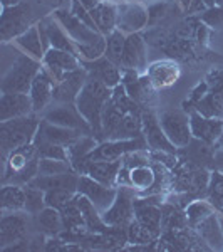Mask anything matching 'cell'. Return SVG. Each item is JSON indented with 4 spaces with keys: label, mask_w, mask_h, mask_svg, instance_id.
Segmentation results:
<instances>
[{
    "label": "cell",
    "mask_w": 223,
    "mask_h": 252,
    "mask_svg": "<svg viewBox=\"0 0 223 252\" xmlns=\"http://www.w3.org/2000/svg\"><path fill=\"white\" fill-rule=\"evenodd\" d=\"M112 96V89L97 79L89 78L76 99V108L92 129V136H103V111Z\"/></svg>",
    "instance_id": "cell-1"
},
{
    "label": "cell",
    "mask_w": 223,
    "mask_h": 252,
    "mask_svg": "<svg viewBox=\"0 0 223 252\" xmlns=\"http://www.w3.org/2000/svg\"><path fill=\"white\" fill-rule=\"evenodd\" d=\"M39 118L32 115L14 118L9 121H0V148L2 155H9L10 152L24 145L34 143L39 131Z\"/></svg>",
    "instance_id": "cell-2"
},
{
    "label": "cell",
    "mask_w": 223,
    "mask_h": 252,
    "mask_svg": "<svg viewBox=\"0 0 223 252\" xmlns=\"http://www.w3.org/2000/svg\"><path fill=\"white\" fill-rule=\"evenodd\" d=\"M42 69V61L34 59L29 54H20L0 83L2 93H27L29 94L34 79Z\"/></svg>",
    "instance_id": "cell-3"
},
{
    "label": "cell",
    "mask_w": 223,
    "mask_h": 252,
    "mask_svg": "<svg viewBox=\"0 0 223 252\" xmlns=\"http://www.w3.org/2000/svg\"><path fill=\"white\" fill-rule=\"evenodd\" d=\"M148 148L144 136L141 138H129V140H106L103 143H99L92 150L89 155L84 158L81 163L78 173L86 172V165L89 161H111V160H119L128 153L133 152H143Z\"/></svg>",
    "instance_id": "cell-4"
},
{
    "label": "cell",
    "mask_w": 223,
    "mask_h": 252,
    "mask_svg": "<svg viewBox=\"0 0 223 252\" xmlns=\"http://www.w3.org/2000/svg\"><path fill=\"white\" fill-rule=\"evenodd\" d=\"M34 26V12L30 5L20 2L14 7H3L0 15V39L3 44L15 40Z\"/></svg>",
    "instance_id": "cell-5"
},
{
    "label": "cell",
    "mask_w": 223,
    "mask_h": 252,
    "mask_svg": "<svg viewBox=\"0 0 223 252\" xmlns=\"http://www.w3.org/2000/svg\"><path fill=\"white\" fill-rule=\"evenodd\" d=\"M160 118L161 128L165 135L176 148H186L193 140L192 125H190V115L183 109H165Z\"/></svg>",
    "instance_id": "cell-6"
},
{
    "label": "cell",
    "mask_w": 223,
    "mask_h": 252,
    "mask_svg": "<svg viewBox=\"0 0 223 252\" xmlns=\"http://www.w3.org/2000/svg\"><path fill=\"white\" fill-rule=\"evenodd\" d=\"M135 189L121 187L117 189L116 200L103 214V220L109 227H128L135 220Z\"/></svg>",
    "instance_id": "cell-7"
},
{
    "label": "cell",
    "mask_w": 223,
    "mask_h": 252,
    "mask_svg": "<svg viewBox=\"0 0 223 252\" xmlns=\"http://www.w3.org/2000/svg\"><path fill=\"white\" fill-rule=\"evenodd\" d=\"M148 7L138 0H126L117 3V26L123 34H136L148 27Z\"/></svg>",
    "instance_id": "cell-8"
},
{
    "label": "cell",
    "mask_w": 223,
    "mask_h": 252,
    "mask_svg": "<svg viewBox=\"0 0 223 252\" xmlns=\"http://www.w3.org/2000/svg\"><path fill=\"white\" fill-rule=\"evenodd\" d=\"M56 17V20L62 26V29L67 32L69 37L76 42V46H83V44H92L96 40L103 39L104 35L99 34L97 31L91 29L89 26H86L84 22L76 17L71 10H66V9H57L54 10L52 14Z\"/></svg>",
    "instance_id": "cell-9"
},
{
    "label": "cell",
    "mask_w": 223,
    "mask_h": 252,
    "mask_svg": "<svg viewBox=\"0 0 223 252\" xmlns=\"http://www.w3.org/2000/svg\"><path fill=\"white\" fill-rule=\"evenodd\" d=\"M29 229V219L22 210L19 212H3L0 220V251L22 242Z\"/></svg>",
    "instance_id": "cell-10"
},
{
    "label": "cell",
    "mask_w": 223,
    "mask_h": 252,
    "mask_svg": "<svg viewBox=\"0 0 223 252\" xmlns=\"http://www.w3.org/2000/svg\"><path fill=\"white\" fill-rule=\"evenodd\" d=\"M78 192L86 195L89 200L97 207V210L101 214H104L112 205V202L116 200V195H117V190L114 187H108L101 184V182L94 180L92 177H89L87 173L79 175Z\"/></svg>",
    "instance_id": "cell-11"
},
{
    "label": "cell",
    "mask_w": 223,
    "mask_h": 252,
    "mask_svg": "<svg viewBox=\"0 0 223 252\" xmlns=\"http://www.w3.org/2000/svg\"><path fill=\"white\" fill-rule=\"evenodd\" d=\"M89 79L86 69L81 66L76 71H69L62 76L59 83L54 86V101L60 104H76L79 93L83 91L84 84Z\"/></svg>",
    "instance_id": "cell-12"
},
{
    "label": "cell",
    "mask_w": 223,
    "mask_h": 252,
    "mask_svg": "<svg viewBox=\"0 0 223 252\" xmlns=\"http://www.w3.org/2000/svg\"><path fill=\"white\" fill-rule=\"evenodd\" d=\"M141 120H143V136L146 143L151 150H158V152H166V153H175L176 146L168 140V136L165 135L163 128H161L160 118H158L151 109H144L141 113Z\"/></svg>",
    "instance_id": "cell-13"
},
{
    "label": "cell",
    "mask_w": 223,
    "mask_h": 252,
    "mask_svg": "<svg viewBox=\"0 0 223 252\" xmlns=\"http://www.w3.org/2000/svg\"><path fill=\"white\" fill-rule=\"evenodd\" d=\"M42 66L51 74L54 83H59L66 72L76 71V69L81 67V59L76 54H71L67 51L51 47L46 51V56L42 59Z\"/></svg>",
    "instance_id": "cell-14"
},
{
    "label": "cell",
    "mask_w": 223,
    "mask_h": 252,
    "mask_svg": "<svg viewBox=\"0 0 223 252\" xmlns=\"http://www.w3.org/2000/svg\"><path fill=\"white\" fill-rule=\"evenodd\" d=\"M148 42L139 32L126 35V47H124L121 69H131L139 74L148 69Z\"/></svg>",
    "instance_id": "cell-15"
},
{
    "label": "cell",
    "mask_w": 223,
    "mask_h": 252,
    "mask_svg": "<svg viewBox=\"0 0 223 252\" xmlns=\"http://www.w3.org/2000/svg\"><path fill=\"white\" fill-rule=\"evenodd\" d=\"M44 120L52 125L64 126V128L78 129L83 135H92L91 126L78 111L76 104H60L57 108H52L51 111H47L44 115Z\"/></svg>",
    "instance_id": "cell-16"
},
{
    "label": "cell",
    "mask_w": 223,
    "mask_h": 252,
    "mask_svg": "<svg viewBox=\"0 0 223 252\" xmlns=\"http://www.w3.org/2000/svg\"><path fill=\"white\" fill-rule=\"evenodd\" d=\"M193 138L203 141L205 145H213L223 136V118H208L193 109L190 113Z\"/></svg>",
    "instance_id": "cell-17"
},
{
    "label": "cell",
    "mask_w": 223,
    "mask_h": 252,
    "mask_svg": "<svg viewBox=\"0 0 223 252\" xmlns=\"http://www.w3.org/2000/svg\"><path fill=\"white\" fill-rule=\"evenodd\" d=\"M81 66L86 69L89 78L101 81L111 89L119 86L121 81H123V69L116 66L114 63H111L106 56L96 61H81Z\"/></svg>",
    "instance_id": "cell-18"
},
{
    "label": "cell",
    "mask_w": 223,
    "mask_h": 252,
    "mask_svg": "<svg viewBox=\"0 0 223 252\" xmlns=\"http://www.w3.org/2000/svg\"><path fill=\"white\" fill-rule=\"evenodd\" d=\"M34 113L32 99L27 93H2L0 96V121L27 116Z\"/></svg>",
    "instance_id": "cell-19"
},
{
    "label": "cell",
    "mask_w": 223,
    "mask_h": 252,
    "mask_svg": "<svg viewBox=\"0 0 223 252\" xmlns=\"http://www.w3.org/2000/svg\"><path fill=\"white\" fill-rule=\"evenodd\" d=\"M54 79L51 78V74L44 69H40V72L37 74V78L34 79L29 91V96L32 99V106H34V113L44 111L49 103L54 99Z\"/></svg>",
    "instance_id": "cell-20"
},
{
    "label": "cell",
    "mask_w": 223,
    "mask_h": 252,
    "mask_svg": "<svg viewBox=\"0 0 223 252\" xmlns=\"http://www.w3.org/2000/svg\"><path fill=\"white\" fill-rule=\"evenodd\" d=\"M146 74H148L155 89H165L173 86L180 79V67L173 59L158 61V63H153L151 66H148Z\"/></svg>",
    "instance_id": "cell-21"
},
{
    "label": "cell",
    "mask_w": 223,
    "mask_h": 252,
    "mask_svg": "<svg viewBox=\"0 0 223 252\" xmlns=\"http://www.w3.org/2000/svg\"><path fill=\"white\" fill-rule=\"evenodd\" d=\"M135 219L155 237L160 235L161 227H163V210L160 205L151 204L149 200L135 198Z\"/></svg>",
    "instance_id": "cell-22"
},
{
    "label": "cell",
    "mask_w": 223,
    "mask_h": 252,
    "mask_svg": "<svg viewBox=\"0 0 223 252\" xmlns=\"http://www.w3.org/2000/svg\"><path fill=\"white\" fill-rule=\"evenodd\" d=\"M78 184H79V173L76 172H67V173H59V175H37L34 180H30L29 187H35L44 192L49 190H72L78 192Z\"/></svg>",
    "instance_id": "cell-23"
},
{
    "label": "cell",
    "mask_w": 223,
    "mask_h": 252,
    "mask_svg": "<svg viewBox=\"0 0 223 252\" xmlns=\"http://www.w3.org/2000/svg\"><path fill=\"white\" fill-rule=\"evenodd\" d=\"M81 135H83V133L78 131V129L64 128V126L52 125L46 120H40L39 131H37L35 140L47 141V143H54V145L69 146L71 143H74Z\"/></svg>",
    "instance_id": "cell-24"
},
{
    "label": "cell",
    "mask_w": 223,
    "mask_h": 252,
    "mask_svg": "<svg viewBox=\"0 0 223 252\" xmlns=\"http://www.w3.org/2000/svg\"><path fill=\"white\" fill-rule=\"evenodd\" d=\"M40 24H42L44 31H46L49 46L54 47V49H60V51H67V52L76 54L79 58V52H78V46H76V42L69 37V34L62 29V26H60L57 20H56L54 15L40 20Z\"/></svg>",
    "instance_id": "cell-25"
},
{
    "label": "cell",
    "mask_w": 223,
    "mask_h": 252,
    "mask_svg": "<svg viewBox=\"0 0 223 252\" xmlns=\"http://www.w3.org/2000/svg\"><path fill=\"white\" fill-rule=\"evenodd\" d=\"M91 17L96 24V29L104 37L116 31L117 26V3L97 2L91 10Z\"/></svg>",
    "instance_id": "cell-26"
},
{
    "label": "cell",
    "mask_w": 223,
    "mask_h": 252,
    "mask_svg": "<svg viewBox=\"0 0 223 252\" xmlns=\"http://www.w3.org/2000/svg\"><path fill=\"white\" fill-rule=\"evenodd\" d=\"M74 200L79 207L81 214H83L87 230H91V232H94V234H108L109 232V229H108L109 225L103 220V214L97 210V207L89 200L86 195L78 192L74 197Z\"/></svg>",
    "instance_id": "cell-27"
},
{
    "label": "cell",
    "mask_w": 223,
    "mask_h": 252,
    "mask_svg": "<svg viewBox=\"0 0 223 252\" xmlns=\"http://www.w3.org/2000/svg\"><path fill=\"white\" fill-rule=\"evenodd\" d=\"M119 170H121V158L111 161H89L84 173H87L89 177H92L94 180L101 182V184L108 187H116Z\"/></svg>",
    "instance_id": "cell-28"
},
{
    "label": "cell",
    "mask_w": 223,
    "mask_h": 252,
    "mask_svg": "<svg viewBox=\"0 0 223 252\" xmlns=\"http://www.w3.org/2000/svg\"><path fill=\"white\" fill-rule=\"evenodd\" d=\"M14 44L17 46L19 51H22L24 54H29L34 59L42 61L44 56H46V47L42 44V37H40V31L39 26L34 24L27 32H24L22 35H19L17 39L14 40Z\"/></svg>",
    "instance_id": "cell-29"
},
{
    "label": "cell",
    "mask_w": 223,
    "mask_h": 252,
    "mask_svg": "<svg viewBox=\"0 0 223 252\" xmlns=\"http://www.w3.org/2000/svg\"><path fill=\"white\" fill-rule=\"evenodd\" d=\"M0 207L2 212L26 210V189L17 184L3 185L0 190Z\"/></svg>",
    "instance_id": "cell-30"
},
{
    "label": "cell",
    "mask_w": 223,
    "mask_h": 252,
    "mask_svg": "<svg viewBox=\"0 0 223 252\" xmlns=\"http://www.w3.org/2000/svg\"><path fill=\"white\" fill-rule=\"evenodd\" d=\"M196 230L200 234V237L208 244L210 249H223V230H222V223L218 222V219L215 215H208L205 220H201L196 225Z\"/></svg>",
    "instance_id": "cell-31"
},
{
    "label": "cell",
    "mask_w": 223,
    "mask_h": 252,
    "mask_svg": "<svg viewBox=\"0 0 223 252\" xmlns=\"http://www.w3.org/2000/svg\"><path fill=\"white\" fill-rule=\"evenodd\" d=\"M37 227L51 237L60 235L64 230V220L60 210L54 209V207H44L37 214Z\"/></svg>",
    "instance_id": "cell-32"
},
{
    "label": "cell",
    "mask_w": 223,
    "mask_h": 252,
    "mask_svg": "<svg viewBox=\"0 0 223 252\" xmlns=\"http://www.w3.org/2000/svg\"><path fill=\"white\" fill-rule=\"evenodd\" d=\"M124 166V165H123ZM129 170V187L136 190V192H149V189H153L156 184V172L148 166L146 163L136 165Z\"/></svg>",
    "instance_id": "cell-33"
},
{
    "label": "cell",
    "mask_w": 223,
    "mask_h": 252,
    "mask_svg": "<svg viewBox=\"0 0 223 252\" xmlns=\"http://www.w3.org/2000/svg\"><path fill=\"white\" fill-rule=\"evenodd\" d=\"M96 146H97V140L91 135H81L74 143H71L67 146L69 158H71V163L74 166L76 172L79 170V166L83 163L84 158H86Z\"/></svg>",
    "instance_id": "cell-34"
},
{
    "label": "cell",
    "mask_w": 223,
    "mask_h": 252,
    "mask_svg": "<svg viewBox=\"0 0 223 252\" xmlns=\"http://www.w3.org/2000/svg\"><path fill=\"white\" fill-rule=\"evenodd\" d=\"M124 47H126V34H123L119 29L112 31L111 34L106 35V58L114 63L116 66L121 67L124 56Z\"/></svg>",
    "instance_id": "cell-35"
},
{
    "label": "cell",
    "mask_w": 223,
    "mask_h": 252,
    "mask_svg": "<svg viewBox=\"0 0 223 252\" xmlns=\"http://www.w3.org/2000/svg\"><path fill=\"white\" fill-rule=\"evenodd\" d=\"M165 52L168 54L169 59L173 61H188L195 58V46L193 40L190 39H181V37H173L169 42V46L165 49Z\"/></svg>",
    "instance_id": "cell-36"
},
{
    "label": "cell",
    "mask_w": 223,
    "mask_h": 252,
    "mask_svg": "<svg viewBox=\"0 0 223 252\" xmlns=\"http://www.w3.org/2000/svg\"><path fill=\"white\" fill-rule=\"evenodd\" d=\"M175 5H178L176 2L175 3H168V2L151 3V5L148 7V15H149L148 27H160L165 20H168L173 15Z\"/></svg>",
    "instance_id": "cell-37"
},
{
    "label": "cell",
    "mask_w": 223,
    "mask_h": 252,
    "mask_svg": "<svg viewBox=\"0 0 223 252\" xmlns=\"http://www.w3.org/2000/svg\"><path fill=\"white\" fill-rule=\"evenodd\" d=\"M74 172L71 161L56 160V158H39V175H59Z\"/></svg>",
    "instance_id": "cell-38"
},
{
    "label": "cell",
    "mask_w": 223,
    "mask_h": 252,
    "mask_svg": "<svg viewBox=\"0 0 223 252\" xmlns=\"http://www.w3.org/2000/svg\"><path fill=\"white\" fill-rule=\"evenodd\" d=\"M46 205V192L35 187L26 185V212L37 215Z\"/></svg>",
    "instance_id": "cell-39"
},
{
    "label": "cell",
    "mask_w": 223,
    "mask_h": 252,
    "mask_svg": "<svg viewBox=\"0 0 223 252\" xmlns=\"http://www.w3.org/2000/svg\"><path fill=\"white\" fill-rule=\"evenodd\" d=\"M78 52L81 61H96L99 58H104V54H106V37L96 40L92 44L78 46Z\"/></svg>",
    "instance_id": "cell-40"
},
{
    "label": "cell",
    "mask_w": 223,
    "mask_h": 252,
    "mask_svg": "<svg viewBox=\"0 0 223 252\" xmlns=\"http://www.w3.org/2000/svg\"><path fill=\"white\" fill-rule=\"evenodd\" d=\"M213 214V207L206 202H193V204L188 205L186 209V219H188V223L193 227H196L201 220H205L208 215Z\"/></svg>",
    "instance_id": "cell-41"
},
{
    "label": "cell",
    "mask_w": 223,
    "mask_h": 252,
    "mask_svg": "<svg viewBox=\"0 0 223 252\" xmlns=\"http://www.w3.org/2000/svg\"><path fill=\"white\" fill-rule=\"evenodd\" d=\"M76 193L72 190H49L46 192V205L47 207H54V209L60 210L62 207H66L67 204H71L74 200Z\"/></svg>",
    "instance_id": "cell-42"
},
{
    "label": "cell",
    "mask_w": 223,
    "mask_h": 252,
    "mask_svg": "<svg viewBox=\"0 0 223 252\" xmlns=\"http://www.w3.org/2000/svg\"><path fill=\"white\" fill-rule=\"evenodd\" d=\"M126 229H128V241L133 244H149L155 239V235L149 232L144 225H141L136 219L129 223Z\"/></svg>",
    "instance_id": "cell-43"
},
{
    "label": "cell",
    "mask_w": 223,
    "mask_h": 252,
    "mask_svg": "<svg viewBox=\"0 0 223 252\" xmlns=\"http://www.w3.org/2000/svg\"><path fill=\"white\" fill-rule=\"evenodd\" d=\"M186 223H188V219L186 215L180 214L176 209H169L163 212V227L166 230H180L185 229Z\"/></svg>",
    "instance_id": "cell-44"
},
{
    "label": "cell",
    "mask_w": 223,
    "mask_h": 252,
    "mask_svg": "<svg viewBox=\"0 0 223 252\" xmlns=\"http://www.w3.org/2000/svg\"><path fill=\"white\" fill-rule=\"evenodd\" d=\"M71 12L81 20V22H84L86 26L91 27V29L97 31V29H96L94 20H92V17H91V12H89L87 7H84L83 3H81V0H72V3H71Z\"/></svg>",
    "instance_id": "cell-45"
},
{
    "label": "cell",
    "mask_w": 223,
    "mask_h": 252,
    "mask_svg": "<svg viewBox=\"0 0 223 252\" xmlns=\"http://www.w3.org/2000/svg\"><path fill=\"white\" fill-rule=\"evenodd\" d=\"M208 187H210V197H212L213 204L218 205L220 202H223V175L215 173Z\"/></svg>",
    "instance_id": "cell-46"
},
{
    "label": "cell",
    "mask_w": 223,
    "mask_h": 252,
    "mask_svg": "<svg viewBox=\"0 0 223 252\" xmlns=\"http://www.w3.org/2000/svg\"><path fill=\"white\" fill-rule=\"evenodd\" d=\"M39 3H42V5H49V7H57L62 3V0H37Z\"/></svg>",
    "instance_id": "cell-47"
},
{
    "label": "cell",
    "mask_w": 223,
    "mask_h": 252,
    "mask_svg": "<svg viewBox=\"0 0 223 252\" xmlns=\"http://www.w3.org/2000/svg\"><path fill=\"white\" fill-rule=\"evenodd\" d=\"M175 2L178 3V7H180L181 10L186 12V10H188V7H190V3H192V0H175Z\"/></svg>",
    "instance_id": "cell-48"
},
{
    "label": "cell",
    "mask_w": 223,
    "mask_h": 252,
    "mask_svg": "<svg viewBox=\"0 0 223 252\" xmlns=\"http://www.w3.org/2000/svg\"><path fill=\"white\" fill-rule=\"evenodd\" d=\"M17 3H20V0H2V9L3 7H14Z\"/></svg>",
    "instance_id": "cell-49"
},
{
    "label": "cell",
    "mask_w": 223,
    "mask_h": 252,
    "mask_svg": "<svg viewBox=\"0 0 223 252\" xmlns=\"http://www.w3.org/2000/svg\"><path fill=\"white\" fill-rule=\"evenodd\" d=\"M203 2L206 3V7H208V9H212V7H215V0H203Z\"/></svg>",
    "instance_id": "cell-50"
},
{
    "label": "cell",
    "mask_w": 223,
    "mask_h": 252,
    "mask_svg": "<svg viewBox=\"0 0 223 252\" xmlns=\"http://www.w3.org/2000/svg\"><path fill=\"white\" fill-rule=\"evenodd\" d=\"M99 2H109V3H121V2H126V0H99Z\"/></svg>",
    "instance_id": "cell-51"
},
{
    "label": "cell",
    "mask_w": 223,
    "mask_h": 252,
    "mask_svg": "<svg viewBox=\"0 0 223 252\" xmlns=\"http://www.w3.org/2000/svg\"><path fill=\"white\" fill-rule=\"evenodd\" d=\"M215 7H220V9H223V0H215Z\"/></svg>",
    "instance_id": "cell-52"
},
{
    "label": "cell",
    "mask_w": 223,
    "mask_h": 252,
    "mask_svg": "<svg viewBox=\"0 0 223 252\" xmlns=\"http://www.w3.org/2000/svg\"><path fill=\"white\" fill-rule=\"evenodd\" d=\"M222 148H223V136H222Z\"/></svg>",
    "instance_id": "cell-53"
}]
</instances>
